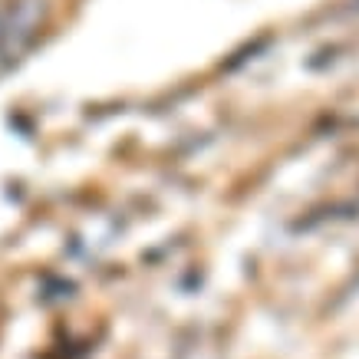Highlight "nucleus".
<instances>
[{"mask_svg":"<svg viewBox=\"0 0 359 359\" xmlns=\"http://www.w3.org/2000/svg\"><path fill=\"white\" fill-rule=\"evenodd\" d=\"M46 20V0H13L0 11V66L27 50Z\"/></svg>","mask_w":359,"mask_h":359,"instance_id":"nucleus-1","label":"nucleus"}]
</instances>
